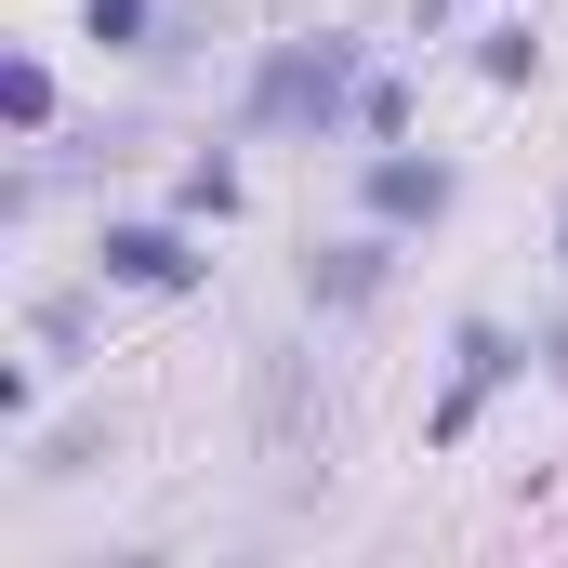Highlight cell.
Segmentation results:
<instances>
[{
	"mask_svg": "<svg viewBox=\"0 0 568 568\" xmlns=\"http://www.w3.org/2000/svg\"><path fill=\"white\" fill-rule=\"evenodd\" d=\"M357 40L344 27H317V40H278L265 67H252V133H331V120H357Z\"/></svg>",
	"mask_w": 568,
	"mask_h": 568,
	"instance_id": "6da1fadb",
	"label": "cell"
},
{
	"mask_svg": "<svg viewBox=\"0 0 568 568\" xmlns=\"http://www.w3.org/2000/svg\"><path fill=\"white\" fill-rule=\"evenodd\" d=\"M120 291H199V252L172 239V225H106V252H93Z\"/></svg>",
	"mask_w": 568,
	"mask_h": 568,
	"instance_id": "7a4b0ae2",
	"label": "cell"
},
{
	"mask_svg": "<svg viewBox=\"0 0 568 568\" xmlns=\"http://www.w3.org/2000/svg\"><path fill=\"white\" fill-rule=\"evenodd\" d=\"M516 371V344L503 331H463V371H449V397H436V449H463V424H476V397Z\"/></svg>",
	"mask_w": 568,
	"mask_h": 568,
	"instance_id": "3957f363",
	"label": "cell"
},
{
	"mask_svg": "<svg viewBox=\"0 0 568 568\" xmlns=\"http://www.w3.org/2000/svg\"><path fill=\"white\" fill-rule=\"evenodd\" d=\"M371 212L384 225H436L449 212V159H371Z\"/></svg>",
	"mask_w": 568,
	"mask_h": 568,
	"instance_id": "277c9868",
	"label": "cell"
},
{
	"mask_svg": "<svg viewBox=\"0 0 568 568\" xmlns=\"http://www.w3.org/2000/svg\"><path fill=\"white\" fill-rule=\"evenodd\" d=\"M384 291V252L371 239H331V252H304V304H331V317H357Z\"/></svg>",
	"mask_w": 568,
	"mask_h": 568,
	"instance_id": "5b68a950",
	"label": "cell"
},
{
	"mask_svg": "<svg viewBox=\"0 0 568 568\" xmlns=\"http://www.w3.org/2000/svg\"><path fill=\"white\" fill-rule=\"evenodd\" d=\"M265 436L278 449H317L331 436V397H304V357H265Z\"/></svg>",
	"mask_w": 568,
	"mask_h": 568,
	"instance_id": "8992f818",
	"label": "cell"
},
{
	"mask_svg": "<svg viewBox=\"0 0 568 568\" xmlns=\"http://www.w3.org/2000/svg\"><path fill=\"white\" fill-rule=\"evenodd\" d=\"M93 40L106 53H159V0H93Z\"/></svg>",
	"mask_w": 568,
	"mask_h": 568,
	"instance_id": "52a82bcc",
	"label": "cell"
},
{
	"mask_svg": "<svg viewBox=\"0 0 568 568\" xmlns=\"http://www.w3.org/2000/svg\"><path fill=\"white\" fill-rule=\"evenodd\" d=\"M0 120H13V133H40V120H53V80H40V67H27V53H13V67H0Z\"/></svg>",
	"mask_w": 568,
	"mask_h": 568,
	"instance_id": "ba28073f",
	"label": "cell"
},
{
	"mask_svg": "<svg viewBox=\"0 0 568 568\" xmlns=\"http://www.w3.org/2000/svg\"><path fill=\"white\" fill-rule=\"evenodd\" d=\"M476 67H489V80H503V93H516V80H529V67H542V40H529V27H489V40H476Z\"/></svg>",
	"mask_w": 568,
	"mask_h": 568,
	"instance_id": "9c48e42d",
	"label": "cell"
},
{
	"mask_svg": "<svg viewBox=\"0 0 568 568\" xmlns=\"http://www.w3.org/2000/svg\"><path fill=\"white\" fill-rule=\"evenodd\" d=\"M185 212H239V159H225V145L185 159Z\"/></svg>",
	"mask_w": 568,
	"mask_h": 568,
	"instance_id": "30bf717a",
	"label": "cell"
},
{
	"mask_svg": "<svg viewBox=\"0 0 568 568\" xmlns=\"http://www.w3.org/2000/svg\"><path fill=\"white\" fill-rule=\"evenodd\" d=\"M80 463H106V424H67V436H40V463H27V476H80Z\"/></svg>",
	"mask_w": 568,
	"mask_h": 568,
	"instance_id": "8fae6325",
	"label": "cell"
},
{
	"mask_svg": "<svg viewBox=\"0 0 568 568\" xmlns=\"http://www.w3.org/2000/svg\"><path fill=\"white\" fill-rule=\"evenodd\" d=\"M542 357H556V384H568V331H556V344H542Z\"/></svg>",
	"mask_w": 568,
	"mask_h": 568,
	"instance_id": "7c38bea8",
	"label": "cell"
}]
</instances>
